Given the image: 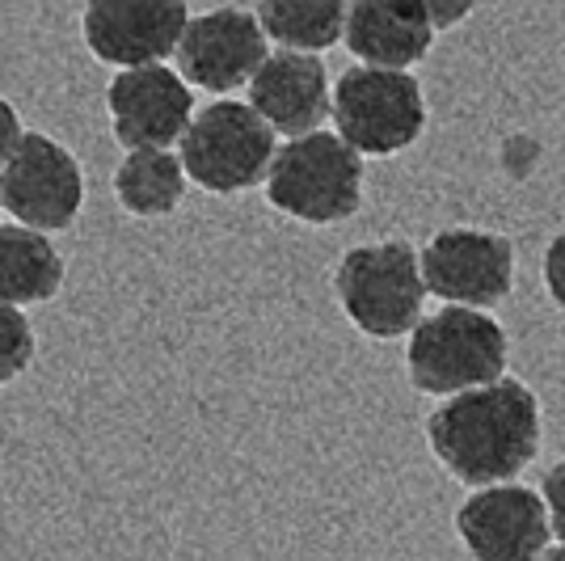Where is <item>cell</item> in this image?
<instances>
[{
	"mask_svg": "<svg viewBox=\"0 0 565 561\" xmlns=\"http://www.w3.org/2000/svg\"><path fill=\"white\" fill-rule=\"evenodd\" d=\"M186 169L182 157L173 152H157V148H143V152H127L122 165L115 169V194L118 208L127 215H140V220H161L173 215L186 199Z\"/></svg>",
	"mask_w": 565,
	"mask_h": 561,
	"instance_id": "16",
	"label": "cell"
},
{
	"mask_svg": "<svg viewBox=\"0 0 565 561\" xmlns=\"http://www.w3.org/2000/svg\"><path fill=\"white\" fill-rule=\"evenodd\" d=\"M249 106L275 136L287 140H305L321 131V123L333 115V85L321 55L270 51V60L249 85Z\"/></svg>",
	"mask_w": 565,
	"mask_h": 561,
	"instance_id": "13",
	"label": "cell"
},
{
	"mask_svg": "<svg viewBox=\"0 0 565 561\" xmlns=\"http://www.w3.org/2000/svg\"><path fill=\"white\" fill-rule=\"evenodd\" d=\"M333 296L354 329L388 342L423 326V262L409 241L354 245L333 266Z\"/></svg>",
	"mask_w": 565,
	"mask_h": 561,
	"instance_id": "3",
	"label": "cell"
},
{
	"mask_svg": "<svg viewBox=\"0 0 565 561\" xmlns=\"http://www.w3.org/2000/svg\"><path fill=\"white\" fill-rule=\"evenodd\" d=\"M330 118L359 157H397L426 127L423 85L414 72L347 68L333 85Z\"/></svg>",
	"mask_w": 565,
	"mask_h": 561,
	"instance_id": "6",
	"label": "cell"
},
{
	"mask_svg": "<svg viewBox=\"0 0 565 561\" xmlns=\"http://www.w3.org/2000/svg\"><path fill=\"white\" fill-rule=\"evenodd\" d=\"M347 9L351 4H338V0H266L254 13L266 39L279 43V51L321 55L347 39Z\"/></svg>",
	"mask_w": 565,
	"mask_h": 561,
	"instance_id": "17",
	"label": "cell"
},
{
	"mask_svg": "<svg viewBox=\"0 0 565 561\" xmlns=\"http://www.w3.org/2000/svg\"><path fill=\"white\" fill-rule=\"evenodd\" d=\"M342 43L359 68L409 72L435 47V25L426 18V0H354Z\"/></svg>",
	"mask_w": 565,
	"mask_h": 561,
	"instance_id": "14",
	"label": "cell"
},
{
	"mask_svg": "<svg viewBox=\"0 0 565 561\" xmlns=\"http://www.w3.org/2000/svg\"><path fill=\"white\" fill-rule=\"evenodd\" d=\"M0 208L34 233H64L85 211V169L64 144L25 131L13 161L0 169Z\"/></svg>",
	"mask_w": 565,
	"mask_h": 561,
	"instance_id": "7",
	"label": "cell"
},
{
	"mask_svg": "<svg viewBox=\"0 0 565 561\" xmlns=\"http://www.w3.org/2000/svg\"><path fill=\"white\" fill-rule=\"evenodd\" d=\"M426 440L456 481L490 490L511 486L541 452V401L523 380H498L430 410Z\"/></svg>",
	"mask_w": 565,
	"mask_h": 561,
	"instance_id": "1",
	"label": "cell"
},
{
	"mask_svg": "<svg viewBox=\"0 0 565 561\" xmlns=\"http://www.w3.org/2000/svg\"><path fill=\"white\" fill-rule=\"evenodd\" d=\"M190 18L178 0H94L81 9V39L110 68H161L178 60Z\"/></svg>",
	"mask_w": 565,
	"mask_h": 561,
	"instance_id": "8",
	"label": "cell"
},
{
	"mask_svg": "<svg viewBox=\"0 0 565 561\" xmlns=\"http://www.w3.org/2000/svg\"><path fill=\"white\" fill-rule=\"evenodd\" d=\"M456 532L472 561H541L553 540L548 507L527 486H490L460 502Z\"/></svg>",
	"mask_w": 565,
	"mask_h": 561,
	"instance_id": "12",
	"label": "cell"
},
{
	"mask_svg": "<svg viewBox=\"0 0 565 561\" xmlns=\"http://www.w3.org/2000/svg\"><path fill=\"white\" fill-rule=\"evenodd\" d=\"M279 157L275 131L262 123L249 102H207L186 140H182V169L207 194H245L266 187L270 165Z\"/></svg>",
	"mask_w": 565,
	"mask_h": 561,
	"instance_id": "5",
	"label": "cell"
},
{
	"mask_svg": "<svg viewBox=\"0 0 565 561\" xmlns=\"http://www.w3.org/2000/svg\"><path fill=\"white\" fill-rule=\"evenodd\" d=\"M469 13H472V4H435V0H426V18H430V25H435V34L456 22H465Z\"/></svg>",
	"mask_w": 565,
	"mask_h": 561,
	"instance_id": "22",
	"label": "cell"
},
{
	"mask_svg": "<svg viewBox=\"0 0 565 561\" xmlns=\"http://www.w3.org/2000/svg\"><path fill=\"white\" fill-rule=\"evenodd\" d=\"M68 262L47 233L0 224V308L47 305L64 292Z\"/></svg>",
	"mask_w": 565,
	"mask_h": 561,
	"instance_id": "15",
	"label": "cell"
},
{
	"mask_svg": "<svg viewBox=\"0 0 565 561\" xmlns=\"http://www.w3.org/2000/svg\"><path fill=\"white\" fill-rule=\"evenodd\" d=\"M541 561H565V544H548V553Z\"/></svg>",
	"mask_w": 565,
	"mask_h": 561,
	"instance_id": "23",
	"label": "cell"
},
{
	"mask_svg": "<svg viewBox=\"0 0 565 561\" xmlns=\"http://www.w3.org/2000/svg\"><path fill=\"white\" fill-rule=\"evenodd\" d=\"M511 338L490 313L481 308L444 305L423 317V326L405 342V372L409 384L426 398H460L507 380Z\"/></svg>",
	"mask_w": 565,
	"mask_h": 561,
	"instance_id": "2",
	"label": "cell"
},
{
	"mask_svg": "<svg viewBox=\"0 0 565 561\" xmlns=\"http://www.w3.org/2000/svg\"><path fill=\"white\" fill-rule=\"evenodd\" d=\"M266 203L300 224H342L363 208V157L338 131L287 140L270 165Z\"/></svg>",
	"mask_w": 565,
	"mask_h": 561,
	"instance_id": "4",
	"label": "cell"
},
{
	"mask_svg": "<svg viewBox=\"0 0 565 561\" xmlns=\"http://www.w3.org/2000/svg\"><path fill=\"white\" fill-rule=\"evenodd\" d=\"M266 43L270 39L254 9L224 4V9H207L190 18L173 64L190 89H203L224 102L241 85H254L262 64L270 60Z\"/></svg>",
	"mask_w": 565,
	"mask_h": 561,
	"instance_id": "10",
	"label": "cell"
},
{
	"mask_svg": "<svg viewBox=\"0 0 565 561\" xmlns=\"http://www.w3.org/2000/svg\"><path fill=\"white\" fill-rule=\"evenodd\" d=\"M544 292L553 296V305L565 308V233L553 236L548 241V250H544Z\"/></svg>",
	"mask_w": 565,
	"mask_h": 561,
	"instance_id": "20",
	"label": "cell"
},
{
	"mask_svg": "<svg viewBox=\"0 0 565 561\" xmlns=\"http://www.w3.org/2000/svg\"><path fill=\"white\" fill-rule=\"evenodd\" d=\"M106 110L115 140L127 152L157 148L169 152L173 144L186 140L190 123H194V89L182 81L178 68H131L115 72V81L106 85Z\"/></svg>",
	"mask_w": 565,
	"mask_h": 561,
	"instance_id": "11",
	"label": "cell"
},
{
	"mask_svg": "<svg viewBox=\"0 0 565 561\" xmlns=\"http://www.w3.org/2000/svg\"><path fill=\"white\" fill-rule=\"evenodd\" d=\"M39 354V338L22 308H0V384H13L30 372Z\"/></svg>",
	"mask_w": 565,
	"mask_h": 561,
	"instance_id": "18",
	"label": "cell"
},
{
	"mask_svg": "<svg viewBox=\"0 0 565 561\" xmlns=\"http://www.w3.org/2000/svg\"><path fill=\"white\" fill-rule=\"evenodd\" d=\"M423 283L456 308L502 305L515 287V245L486 229H439L423 245Z\"/></svg>",
	"mask_w": 565,
	"mask_h": 561,
	"instance_id": "9",
	"label": "cell"
},
{
	"mask_svg": "<svg viewBox=\"0 0 565 561\" xmlns=\"http://www.w3.org/2000/svg\"><path fill=\"white\" fill-rule=\"evenodd\" d=\"M22 140H25L22 115L13 110V102H4V97H0V169L13 161V152L22 148Z\"/></svg>",
	"mask_w": 565,
	"mask_h": 561,
	"instance_id": "21",
	"label": "cell"
},
{
	"mask_svg": "<svg viewBox=\"0 0 565 561\" xmlns=\"http://www.w3.org/2000/svg\"><path fill=\"white\" fill-rule=\"evenodd\" d=\"M541 498H544V507H548V523H553V532H557L562 544H565V461H557V465L544 473Z\"/></svg>",
	"mask_w": 565,
	"mask_h": 561,
	"instance_id": "19",
	"label": "cell"
}]
</instances>
